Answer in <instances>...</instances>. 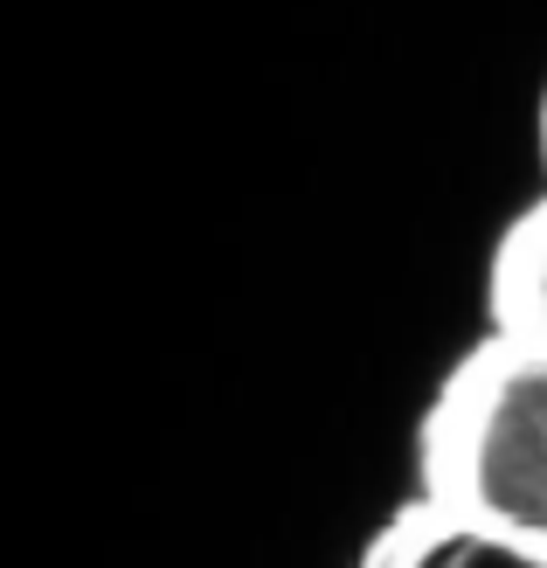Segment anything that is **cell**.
<instances>
[{
    "instance_id": "cell-1",
    "label": "cell",
    "mask_w": 547,
    "mask_h": 568,
    "mask_svg": "<svg viewBox=\"0 0 547 568\" xmlns=\"http://www.w3.org/2000/svg\"><path fill=\"white\" fill-rule=\"evenodd\" d=\"M429 486L450 514L547 541V347L506 333L444 388Z\"/></svg>"
},
{
    "instance_id": "cell-2",
    "label": "cell",
    "mask_w": 547,
    "mask_h": 568,
    "mask_svg": "<svg viewBox=\"0 0 547 568\" xmlns=\"http://www.w3.org/2000/svg\"><path fill=\"white\" fill-rule=\"evenodd\" d=\"M374 568H547V541H527V534H506L493 520L437 506V514L402 520L374 548Z\"/></svg>"
},
{
    "instance_id": "cell-3",
    "label": "cell",
    "mask_w": 547,
    "mask_h": 568,
    "mask_svg": "<svg viewBox=\"0 0 547 568\" xmlns=\"http://www.w3.org/2000/svg\"><path fill=\"white\" fill-rule=\"evenodd\" d=\"M499 305H506V333L547 347V209H534L506 243V264H499Z\"/></svg>"
}]
</instances>
